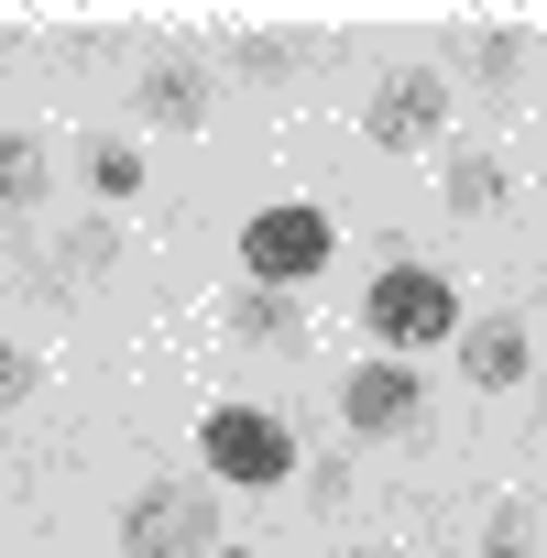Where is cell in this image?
<instances>
[{"instance_id": "cell-1", "label": "cell", "mask_w": 547, "mask_h": 558, "mask_svg": "<svg viewBox=\"0 0 547 558\" xmlns=\"http://www.w3.org/2000/svg\"><path fill=\"white\" fill-rule=\"evenodd\" d=\"M362 329H373L384 351H427V340L460 329V286L427 274V263H384L373 286H362Z\"/></svg>"}, {"instance_id": "cell-2", "label": "cell", "mask_w": 547, "mask_h": 558, "mask_svg": "<svg viewBox=\"0 0 547 558\" xmlns=\"http://www.w3.org/2000/svg\"><path fill=\"white\" fill-rule=\"evenodd\" d=\"M329 208H307V197H285V208H263L252 230H241V263H252V286H307V274L329 263Z\"/></svg>"}, {"instance_id": "cell-3", "label": "cell", "mask_w": 547, "mask_h": 558, "mask_svg": "<svg viewBox=\"0 0 547 558\" xmlns=\"http://www.w3.org/2000/svg\"><path fill=\"white\" fill-rule=\"evenodd\" d=\"M121 547H132V558H208V547H219V493H175V482L132 493Z\"/></svg>"}, {"instance_id": "cell-4", "label": "cell", "mask_w": 547, "mask_h": 558, "mask_svg": "<svg viewBox=\"0 0 547 558\" xmlns=\"http://www.w3.org/2000/svg\"><path fill=\"white\" fill-rule=\"evenodd\" d=\"M197 449H208V471L241 482V493H263V482H285V471H296V438L274 427V416H252V405H219V416L197 427Z\"/></svg>"}, {"instance_id": "cell-5", "label": "cell", "mask_w": 547, "mask_h": 558, "mask_svg": "<svg viewBox=\"0 0 547 558\" xmlns=\"http://www.w3.org/2000/svg\"><path fill=\"white\" fill-rule=\"evenodd\" d=\"M438 121H449V88H438L427 66L384 77V88H373V110H362V132H373L384 154H416V143H438Z\"/></svg>"}, {"instance_id": "cell-6", "label": "cell", "mask_w": 547, "mask_h": 558, "mask_svg": "<svg viewBox=\"0 0 547 558\" xmlns=\"http://www.w3.org/2000/svg\"><path fill=\"white\" fill-rule=\"evenodd\" d=\"M416 405H427V384H416L405 362H362V373L340 384V416H351L362 438H405V427H416Z\"/></svg>"}, {"instance_id": "cell-7", "label": "cell", "mask_w": 547, "mask_h": 558, "mask_svg": "<svg viewBox=\"0 0 547 558\" xmlns=\"http://www.w3.org/2000/svg\"><path fill=\"white\" fill-rule=\"evenodd\" d=\"M143 110H154L165 132H186V121H208V66H186V56H165V66H143Z\"/></svg>"}, {"instance_id": "cell-8", "label": "cell", "mask_w": 547, "mask_h": 558, "mask_svg": "<svg viewBox=\"0 0 547 558\" xmlns=\"http://www.w3.org/2000/svg\"><path fill=\"white\" fill-rule=\"evenodd\" d=\"M460 373H471V384H525V329H514V318L460 329Z\"/></svg>"}, {"instance_id": "cell-9", "label": "cell", "mask_w": 547, "mask_h": 558, "mask_svg": "<svg viewBox=\"0 0 547 558\" xmlns=\"http://www.w3.org/2000/svg\"><path fill=\"white\" fill-rule=\"evenodd\" d=\"M34 197H45V143L0 132V208H34Z\"/></svg>"}, {"instance_id": "cell-10", "label": "cell", "mask_w": 547, "mask_h": 558, "mask_svg": "<svg viewBox=\"0 0 547 558\" xmlns=\"http://www.w3.org/2000/svg\"><path fill=\"white\" fill-rule=\"evenodd\" d=\"M230 329H241V340H285V329H296V307H285V286H252V296L230 307Z\"/></svg>"}, {"instance_id": "cell-11", "label": "cell", "mask_w": 547, "mask_h": 558, "mask_svg": "<svg viewBox=\"0 0 547 558\" xmlns=\"http://www.w3.org/2000/svg\"><path fill=\"white\" fill-rule=\"evenodd\" d=\"M493 197H503V165L460 154V165H449V208H493Z\"/></svg>"}, {"instance_id": "cell-12", "label": "cell", "mask_w": 547, "mask_h": 558, "mask_svg": "<svg viewBox=\"0 0 547 558\" xmlns=\"http://www.w3.org/2000/svg\"><path fill=\"white\" fill-rule=\"evenodd\" d=\"M88 175H99L110 197H132V186H143V154H132V143H99V154H88Z\"/></svg>"}, {"instance_id": "cell-13", "label": "cell", "mask_w": 547, "mask_h": 558, "mask_svg": "<svg viewBox=\"0 0 547 558\" xmlns=\"http://www.w3.org/2000/svg\"><path fill=\"white\" fill-rule=\"evenodd\" d=\"M34 384H45V362H34V351H12V340H0V405H23Z\"/></svg>"}, {"instance_id": "cell-14", "label": "cell", "mask_w": 547, "mask_h": 558, "mask_svg": "<svg viewBox=\"0 0 547 558\" xmlns=\"http://www.w3.org/2000/svg\"><path fill=\"white\" fill-rule=\"evenodd\" d=\"M471 66H482V77H514V34H503V23H493V34H471Z\"/></svg>"}, {"instance_id": "cell-15", "label": "cell", "mask_w": 547, "mask_h": 558, "mask_svg": "<svg viewBox=\"0 0 547 558\" xmlns=\"http://www.w3.org/2000/svg\"><path fill=\"white\" fill-rule=\"evenodd\" d=\"M493 558H536L525 547V514H493Z\"/></svg>"}, {"instance_id": "cell-16", "label": "cell", "mask_w": 547, "mask_h": 558, "mask_svg": "<svg viewBox=\"0 0 547 558\" xmlns=\"http://www.w3.org/2000/svg\"><path fill=\"white\" fill-rule=\"evenodd\" d=\"M208 558H252V547H208Z\"/></svg>"}]
</instances>
